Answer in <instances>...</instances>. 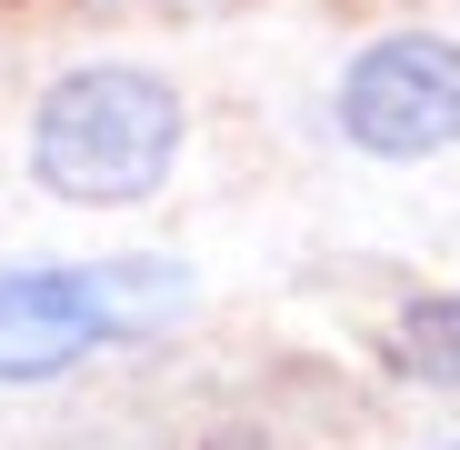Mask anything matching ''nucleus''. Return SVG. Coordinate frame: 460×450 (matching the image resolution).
Masks as SVG:
<instances>
[{
	"instance_id": "f257e3e1",
	"label": "nucleus",
	"mask_w": 460,
	"mask_h": 450,
	"mask_svg": "<svg viewBox=\"0 0 460 450\" xmlns=\"http://www.w3.org/2000/svg\"><path fill=\"white\" fill-rule=\"evenodd\" d=\"M190 270L161 251L130 260H40V270H0V381L40 391L60 370H81L111 340H161L190 321Z\"/></svg>"
},
{
	"instance_id": "f03ea898",
	"label": "nucleus",
	"mask_w": 460,
	"mask_h": 450,
	"mask_svg": "<svg viewBox=\"0 0 460 450\" xmlns=\"http://www.w3.org/2000/svg\"><path fill=\"white\" fill-rule=\"evenodd\" d=\"M171 161H181V91L161 70L91 60L70 81H50L31 110V171L60 200H91V210L150 200L171 181Z\"/></svg>"
},
{
	"instance_id": "7ed1b4c3",
	"label": "nucleus",
	"mask_w": 460,
	"mask_h": 450,
	"mask_svg": "<svg viewBox=\"0 0 460 450\" xmlns=\"http://www.w3.org/2000/svg\"><path fill=\"white\" fill-rule=\"evenodd\" d=\"M341 140L370 161H430L460 140V50L430 31L370 40L341 70Z\"/></svg>"
},
{
	"instance_id": "20e7f679",
	"label": "nucleus",
	"mask_w": 460,
	"mask_h": 450,
	"mask_svg": "<svg viewBox=\"0 0 460 450\" xmlns=\"http://www.w3.org/2000/svg\"><path fill=\"white\" fill-rule=\"evenodd\" d=\"M401 370L430 391H460V290H430L401 311Z\"/></svg>"
},
{
	"instance_id": "39448f33",
	"label": "nucleus",
	"mask_w": 460,
	"mask_h": 450,
	"mask_svg": "<svg viewBox=\"0 0 460 450\" xmlns=\"http://www.w3.org/2000/svg\"><path fill=\"white\" fill-rule=\"evenodd\" d=\"M450 450H460V440H450Z\"/></svg>"
}]
</instances>
